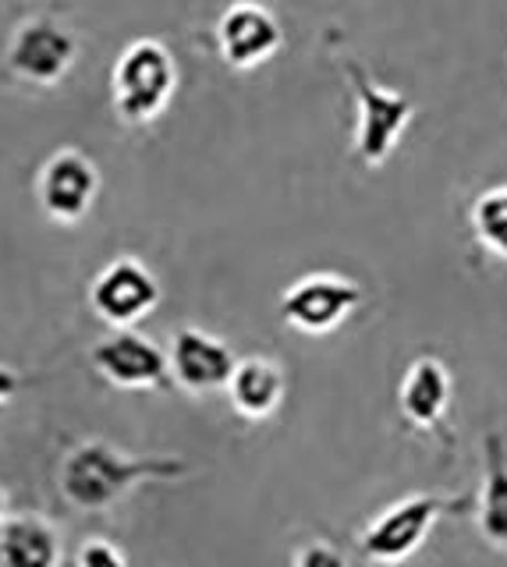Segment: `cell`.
I'll return each instance as SVG.
<instances>
[{
	"mask_svg": "<svg viewBox=\"0 0 507 567\" xmlns=\"http://www.w3.org/2000/svg\"><path fill=\"white\" fill-rule=\"evenodd\" d=\"M174 85H178V64L170 50L161 40H135L111 71L114 111L125 124H149L164 114Z\"/></svg>",
	"mask_w": 507,
	"mask_h": 567,
	"instance_id": "3",
	"label": "cell"
},
{
	"mask_svg": "<svg viewBox=\"0 0 507 567\" xmlns=\"http://www.w3.org/2000/svg\"><path fill=\"white\" fill-rule=\"evenodd\" d=\"M344 71H348V79H352L355 103H359L352 150L359 156V164L380 167V164H387V156L394 153L397 138L405 135L415 106L405 93H391V89L376 85L355 61H348Z\"/></svg>",
	"mask_w": 507,
	"mask_h": 567,
	"instance_id": "4",
	"label": "cell"
},
{
	"mask_svg": "<svg viewBox=\"0 0 507 567\" xmlns=\"http://www.w3.org/2000/svg\"><path fill=\"white\" fill-rule=\"evenodd\" d=\"M161 306V280L143 259L117 256L90 284V309L111 330H135V323Z\"/></svg>",
	"mask_w": 507,
	"mask_h": 567,
	"instance_id": "5",
	"label": "cell"
},
{
	"mask_svg": "<svg viewBox=\"0 0 507 567\" xmlns=\"http://www.w3.org/2000/svg\"><path fill=\"white\" fill-rule=\"evenodd\" d=\"M451 394H454V383H451L447 365L436 359V354H423V359H415L408 365L405 380H401V390H397L401 415H405L415 430L444 433Z\"/></svg>",
	"mask_w": 507,
	"mask_h": 567,
	"instance_id": "12",
	"label": "cell"
},
{
	"mask_svg": "<svg viewBox=\"0 0 507 567\" xmlns=\"http://www.w3.org/2000/svg\"><path fill=\"white\" fill-rule=\"evenodd\" d=\"M294 567H348V557L334 543L317 539V543H306L299 554H294Z\"/></svg>",
	"mask_w": 507,
	"mask_h": 567,
	"instance_id": "18",
	"label": "cell"
},
{
	"mask_svg": "<svg viewBox=\"0 0 507 567\" xmlns=\"http://www.w3.org/2000/svg\"><path fill=\"white\" fill-rule=\"evenodd\" d=\"M284 43L281 22L267 11L263 4H252V0H241L231 4L217 22V47L220 58L231 68H256L270 61Z\"/></svg>",
	"mask_w": 507,
	"mask_h": 567,
	"instance_id": "11",
	"label": "cell"
},
{
	"mask_svg": "<svg viewBox=\"0 0 507 567\" xmlns=\"http://www.w3.org/2000/svg\"><path fill=\"white\" fill-rule=\"evenodd\" d=\"M4 514H8V489L0 486V518H4Z\"/></svg>",
	"mask_w": 507,
	"mask_h": 567,
	"instance_id": "20",
	"label": "cell"
},
{
	"mask_svg": "<svg viewBox=\"0 0 507 567\" xmlns=\"http://www.w3.org/2000/svg\"><path fill=\"white\" fill-rule=\"evenodd\" d=\"M64 543L58 525L43 514L0 518V567H61Z\"/></svg>",
	"mask_w": 507,
	"mask_h": 567,
	"instance_id": "14",
	"label": "cell"
},
{
	"mask_svg": "<svg viewBox=\"0 0 507 567\" xmlns=\"http://www.w3.org/2000/svg\"><path fill=\"white\" fill-rule=\"evenodd\" d=\"M75 567H128V560L111 539L93 536V539H82L75 554Z\"/></svg>",
	"mask_w": 507,
	"mask_h": 567,
	"instance_id": "17",
	"label": "cell"
},
{
	"mask_svg": "<svg viewBox=\"0 0 507 567\" xmlns=\"http://www.w3.org/2000/svg\"><path fill=\"white\" fill-rule=\"evenodd\" d=\"M235 362L238 359L231 344L199 327H178L170 337V351H167L170 377L178 386H185L188 394H214V390H224L235 372Z\"/></svg>",
	"mask_w": 507,
	"mask_h": 567,
	"instance_id": "10",
	"label": "cell"
},
{
	"mask_svg": "<svg viewBox=\"0 0 507 567\" xmlns=\"http://www.w3.org/2000/svg\"><path fill=\"white\" fill-rule=\"evenodd\" d=\"M100 195V167L82 150H58L40 167L37 199L54 224H79Z\"/></svg>",
	"mask_w": 507,
	"mask_h": 567,
	"instance_id": "9",
	"label": "cell"
},
{
	"mask_svg": "<svg viewBox=\"0 0 507 567\" xmlns=\"http://www.w3.org/2000/svg\"><path fill=\"white\" fill-rule=\"evenodd\" d=\"M472 235L489 256L507 262V185L486 188L472 203Z\"/></svg>",
	"mask_w": 507,
	"mask_h": 567,
	"instance_id": "16",
	"label": "cell"
},
{
	"mask_svg": "<svg viewBox=\"0 0 507 567\" xmlns=\"http://www.w3.org/2000/svg\"><path fill=\"white\" fill-rule=\"evenodd\" d=\"M365 301L355 280L341 274H309L294 280L281 295V316L284 323L302 333H330L338 330Z\"/></svg>",
	"mask_w": 507,
	"mask_h": 567,
	"instance_id": "8",
	"label": "cell"
},
{
	"mask_svg": "<svg viewBox=\"0 0 507 567\" xmlns=\"http://www.w3.org/2000/svg\"><path fill=\"white\" fill-rule=\"evenodd\" d=\"M224 390L241 419L263 422L281 408V401L288 394V377H284L281 362L267 359V354H249V359L235 362V372Z\"/></svg>",
	"mask_w": 507,
	"mask_h": 567,
	"instance_id": "13",
	"label": "cell"
},
{
	"mask_svg": "<svg viewBox=\"0 0 507 567\" xmlns=\"http://www.w3.org/2000/svg\"><path fill=\"white\" fill-rule=\"evenodd\" d=\"M79 58L75 32L54 18H29L11 35L8 68L29 85H58Z\"/></svg>",
	"mask_w": 507,
	"mask_h": 567,
	"instance_id": "6",
	"label": "cell"
},
{
	"mask_svg": "<svg viewBox=\"0 0 507 567\" xmlns=\"http://www.w3.org/2000/svg\"><path fill=\"white\" fill-rule=\"evenodd\" d=\"M476 525L489 546L507 549V443L500 433H486L483 440V493L476 501Z\"/></svg>",
	"mask_w": 507,
	"mask_h": 567,
	"instance_id": "15",
	"label": "cell"
},
{
	"mask_svg": "<svg viewBox=\"0 0 507 567\" xmlns=\"http://www.w3.org/2000/svg\"><path fill=\"white\" fill-rule=\"evenodd\" d=\"M90 362L111 386L121 390H167V351L135 330H111L90 348Z\"/></svg>",
	"mask_w": 507,
	"mask_h": 567,
	"instance_id": "7",
	"label": "cell"
},
{
	"mask_svg": "<svg viewBox=\"0 0 507 567\" xmlns=\"http://www.w3.org/2000/svg\"><path fill=\"white\" fill-rule=\"evenodd\" d=\"M25 386L22 380V372L19 369H11V365H0V404H8L19 390Z\"/></svg>",
	"mask_w": 507,
	"mask_h": 567,
	"instance_id": "19",
	"label": "cell"
},
{
	"mask_svg": "<svg viewBox=\"0 0 507 567\" xmlns=\"http://www.w3.org/2000/svg\"><path fill=\"white\" fill-rule=\"evenodd\" d=\"M192 475V461L170 457V454H153L138 457L111 447L103 440H82L64 454L58 468V486L64 501L79 511H107L117 501L143 486V483H174V478Z\"/></svg>",
	"mask_w": 507,
	"mask_h": 567,
	"instance_id": "1",
	"label": "cell"
},
{
	"mask_svg": "<svg viewBox=\"0 0 507 567\" xmlns=\"http://www.w3.org/2000/svg\"><path fill=\"white\" fill-rule=\"evenodd\" d=\"M468 511H476V496L468 493H412L405 501L391 504L383 514H376L365 525L359 546L373 564H401L426 543L436 522Z\"/></svg>",
	"mask_w": 507,
	"mask_h": 567,
	"instance_id": "2",
	"label": "cell"
}]
</instances>
